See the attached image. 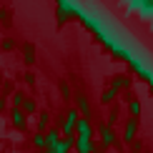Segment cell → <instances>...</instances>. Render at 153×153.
<instances>
[{
  "label": "cell",
  "instance_id": "d6986e66",
  "mask_svg": "<svg viewBox=\"0 0 153 153\" xmlns=\"http://www.w3.org/2000/svg\"><path fill=\"white\" fill-rule=\"evenodd\" d=\"M13 45H15V43H13L10 38H8V40H3V48H5V50H13Z\"/></svg>",
  "mask_w": 153,
  "mask_h": 153
},
{
  "label": "cell",
  "instance_id": "52a82bcc",
  "mask_svg": "<svg viewBox=\"0 0 153 153\" xmlns=\"http://www.w3.org/2000/svg\"><path fill=\"white\" fill-rule=\"evenodd\" d=\"M100 136H103V146H113V141H116V136H113L111 128H103V131H100Z\"/></svg>",
  "mask_w": 153,
  "mask_h": 153
},
{
  "label": "cell",
  "instance_id": "9c48e42d",
  "mask_svg": "<svg viewBox=\"0 0 153 153\" xmlns=\"http://www.w3.org/2000/svg\"><path fill=\"white\" fill-rule=\"evenodd\" d=\"M133 136H136V120H131V123L126 126V133H123L126 141H133Z\"/></svg>",
  "mask_w": 153,
  "mask_h": 153
},
{
  "label": "cell",
  "instance_id": "277c9868",
  "mask_svg": "<svg viewBox=\"0 0 153 153\" xmlns=\"http://www.w3.org/2000/svg\"><path fill=\"white\" fill-rule=\"evenodd\" d=\"M75 131H78V136H93V128H91V123H88V118H78Z\"/></svg>",
  "mask_w": 153,
  "mask_h": 153
},
{
  "label": "cell",
  "instance_id": "4fadbf2b",
  "mask_svg": "<svg viewBox=\"0 0 153 153\" xmlns=\"http://www.w3.org/2000/svg\"><path fill=\"white\" fill-rule=\"evenodd\" d=\"M128 111H131V116H138V113H141V103H138V100H133V103L128 105Z\"/></svg>",
  "mask_w": 153,
  "mask_h": 153
},
{
  "label": "cell",
  "instance_id": "6da1fadb",
  "mask_svg": "<svg viewBox=\"0 0 153 153\" xmlns=\"http://www.w3.org/2000/svg\"><path fill=\"white\" fill-rule=\"evenodd\" d=\"M73 143H75V138L73 136H65V138H60L53 148H45V153H68V151L73 148Z\"/></svg>",
  "mask_w": 153,
  "mask_h": 153
},
{
  "label": "cell",
  "instance_id": "8fae6325",
  "mask_svg": "<svg viewBox=\"0 0 153 153\" xmlns=\"http://www.w3.org/2000/svg\"><path fill=\"white\" fill-rule=\"evenodd\" d=\"M20 108H23L25 113H35V100H23Z\"/></svg>",
  "mask_w": 153,
  "mask_h": 153
},
{
  "label": "cell",
  "instance_id": "8992f818",
  "mask_svg": "<svg viewBox=\"0 0 153 153\" xmlns=\"http://www.w3.org/2000/svg\"><path fill=\"white\" fill-rule=\"evenodd\" d=\"M60 141V133H58V128H50L48 131V136H45V148H53L55 143Z\"/></svg>",
  "mask_w": 153,
  "mask_h": 153
},
{
  "label": "cell",
  "instance_id": "9a60e30c",
  "mask_svg": "<svg viewBox=\"0 0 153 153\" xmlns=\"http://www.w3.org/2000/svg\"><path fill=\"white\" fill-rule=\"evenodd\" d=\"M78 108H80V113H88V111H91V108H88V100L83 98V95L78 98Z\"/></svg>",
  "mask_w": 153,
  "mask_h": 153
},
{
  "label": "cell",
  "instance_id": "7c38bea8",
  "mask_svg": "<svg viewBox=\"0 0 153 153\" xmlns=\"http://www.w3.org/2000/svg\"><path fill=\"white\" fill-rule=\"evenodd\" d=\"M33 143L38 146V148H45V136H43V133H35V138H33Z\"/></svg>",
  "mask_w": 153,
  "mask_h": 153
},
{
  "label": "cell",
  "instance_id": "e0dca14e",
  "mask_svg": "<svg viewBox=\"0 0 153 153\" xmlns=\"http://www.w3.org/2000/svg\"><path fill=\"white\" fill-rule=\"evenodd\" d=\"M45 126H48V113H43V116H40V120H38V128H45Z\"/></svg>",
  "mask_w": 153,
  "mask_h": 153
},
{
  "label": "cell",
  "instance_id": "ffe728a7",
  "mask_svg": "<svg viewBox=\"0 0 153 153\" xmlns=\"http://www.w3.org/2000/svg\"><path fill=\"white\" fill-rule=\"evenodd\" d=\"M91 153H100V151H95V148H93V151H91Z\"/></svg>",
  "mask_w": 153,
  "mask_h": 153
},
{
  "label": "cell",
  "instance_id": "5b68a950",
  "mask_svg": "<svg viewBox=\"0 0 153 153\" xmlns=\"http://www.w3.org/2000/svg\"><path fill=\"white\" fill-rule=\"evenodd\" d=\"M13 123H15V128L25 126V111L23 108H13Z\"/></svg>",
  "mask_w": 153,
  "mask_h": 153
},
{
  "label": "cell",
  "instance_id": "ac0fdd59",
  "mask_svg": "<svg viewBox=\"0 0 153 153\" xmlns=\"http://www.w3.org/2000/svg\"><path fill=\"white\" fill-rule=\"evenodd\" d=\"M25 60H33V48L25 45Z\"/></svg>",
  "mask_w": 153,
  "mask_h": 153
},
{
  "label": "cell",
  "instance_id": "3957f363",
  "mask_svg": "<svg viewBox=\"0 0 153 153\" xmlns=\"http://www.w3.org/2000/svg\"><path fill=\"white\" fill-rule=\"evenodd\" d=\"M73 146H75V151H78V153H91V151L95 148L93 141H91V136H78Z\"/></svg>",
  "mask_w": 153,
  "mask_h": 153
},
{
  "label": "cell",
  "instance_id": "5bb4252c",
  "mask_svg": "<svg viewBox=\"0 0 153 153\" xmlns=\"http://www.w3.org/2000/svg\"><path fill=\"white\" fill-rule=\"evenodd\" d=\"M23 100H25V95H23V93H15V95H13V105H15V108H20V105H23Z\"/></svg>",
  "mask_w": 153,
  "mask_h": 153
},
{
  "label": "cell",
  "instance_id": "7a4b0ae2",
  "mask_svg": "<svg viewBox=\"0 0 153 153\" xmlns=\"http://www.w3.org/2000/svg\"><path fill=\"white\" fill-rule=\"evenodd\" d=\"M75 123H78V113H75V111H68V116H65V120H63L60 131L65 133V136H73V131H75Z\"/></svg>",
  "mask_w": 153,
  "mask_h": 153
},
{
  "label": "cell",
  "instance_id": "ba28073f",
  "mask_svg": "<svg viewBox=\"0 0 153 153\" xmlns=\"http://www.w3.org/2000/svg\"><path fill=\"white\" fill-rule=\"evenodd\" d=\"M68 13H71V5H68L65 0H60V8H58V18H60V23L68 18Z\"/></svg>",
  "mask_w": 153,
  "mask_h": 153
},
{
  "label": "cell",
  "instance_id": "30bf717a",
  "mask_svg": "<svg viewBox=\"0 0 153 153\" xmlns=\"http://www.w3.org/2000/svg\"><path fill=\"white\" fill-rule=\"evenodd\" d=\"M128 78H126V75H118V78L116 80H113V88H116V91H120V88H126V85H128Z\"/></svg>",
  "mask_w": 153,
  "mask_h": 153
},
{
  "label": "cell",
  "instance_id": "2e32d148",
  "mask_svg": "<svg viewBox=\"0 0 153 153\" xmlns=\"http://www.w3.org/2000/svg\"><path fill=\"white\" fill-rule=\"evenodd\" d=\"M113 95H116V88H111V91L103 93V103H108V100H113Z\"/></svg>",
  "mask_w": 153,
  "mask_h": 153
}]
</instances>
